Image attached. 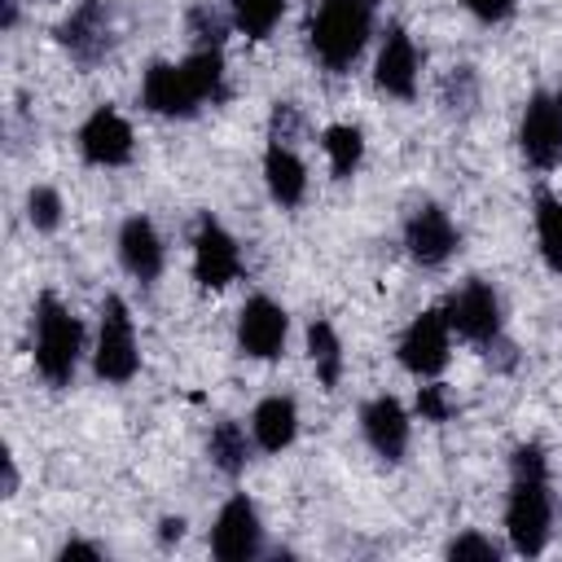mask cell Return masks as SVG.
Returning a JSON list of instances; mask_svg holds the SVG:
<instances>
[{
    "mask_svg": "<svg viewBox=\"0 0 562 562\" xmlns=\"http://www.w3.org/2000/svg\"><path fill=\"white\" fill-rule=\"evenodd\" d=\"M119 263H123L127 277H136L145 285L158 281V272L167 263V246H162V237H158L149 215H127L119 224Z\"/></svg>",
    "mask_w": 562,
    "mask_h": 562,
    "instance_id": "obj_17",
    "label": "cell"
},
{
    "mask_svg": "<svg viewBox=\"0 0 562 562\" xmlns=\"http://www.w3.org/2000/svg\"><path fill=\"white\" fill-rule=\"evenodd\" d=\"M158 527H162V531H158V540H162V544H171V540H180V536H184V518H162Z\"/></svg>",
    "mask_w": 562,
    "mask_h": 562,
    "instance_id": "obj_32",
    "label": "cell"
},
{
    "mask_svg": "<svg viewBox=\"0 0 562 562\" xmlns=\"http://www.w3.org/2000/svg\"><path fill=\"white\" fill-rule=\"evenodd\" d=\"M496 544L487 540V536H479V531H465V536H457V540H448V558H483V562H496Z\"/></svg>",
    "mask_w": 562,
    "mask_h": 562,
    "instance_id": "obj_28",
    "label": "cell"
},
{
    "mask_svg": "<svg viewBox=\"0 0 562 562\" xmlns=\"http://www.w3.org/2000/svg\"><path fill=\"white\" fill-rule=\"evenodd\" d=\"M263 184H268V198L290 211L307 193V162L285 140H268V149H263Z\"/></svg>",
    "mask_w": 562,
    "mask_h": 562,
    "instance_id": "obj_18",
    "label": "cell"
},
{
    "mask_svg": "<svg viewBox=\"0 0 562 562\" xmlns=\"http://www.w3.org/2000/svg\"><path fill=\"white\" fill-rule=\"evenodd\" d=\"M26 220L35 233H57L61 228V193L48 184H35L26 193Z\"/></svg>",
    "mask_w": 562,
    "mask_h": 562,
    "instance_id": "obj_25",
    "label": "cell"
},
{
    "mask_svg": "<svg viewBox=\"0 0 562 562\" xmlns=\"http://www.w3.org/2000/svg\"><path fill=\"white\" fill-rule=\"evenodd\" d=\"M364 4H369V9H373V4H382V0H364Z\"/></svg>",
    "mask_w": 562,
    "mask_h": 562,
    "instance_id": "obj_34",
    "label": "cell"
},
{
    "mask_svg": "<svg viewBox=\"0 0 562 562\" xmlns=\"http://www.w3.org/2000/svg\"><path fill=\"white\" fill-rule=\"evenodd\" d=\"M79 356H83V321L53 290H44L35 299V312H31V360H35V373L48 386L61 391V386L75 382Z\"/></svg>",
    "mask_w": 562,
    "mask_h": 562,
    "instance_id": "obj_2",
    "label": "cell"
},
{
    "mask_svg": "<svg viewBox=\"0 0 562 562\" xmlns=\"http://www.w3.org/2000/svg\"><path fill=\"white\" fill-rule=\"evenodd\" d=\"M61 558H101V549L88 544V540H66L61 544Z\"/></svg>",
    "mask_w": 562,
    "mask_h": 562,
    "instance_id": "obj_31",
    "label": "cell"
},
{
    "mask_svg": "<svg viewBox=\"0 0 562 562\" xmlns=\"http://www.w3.org/2000/svg\"><path fill=\"white\" fill-rule=\"evenodd\" d=\"M285 338H290V312L268 294H250L237 312V351L250 360H277L285 351Z\"/></svg>",
    "mask_w": 562,
    "mask_h": 562,
    "instance_id": "obj_10",
    "label": "cell"
},
{
    "mask_svg": "<svg viewBox=\"0 0 562 562\" xmlns=\"http://www.w3.org/2000/svg\"><path fill=\"white\" fill-rule=\"evenodd\" d=\"M140 369V347H136V325L132 312L119 294H105L101 303V325H97V347H92V373L110 386L132 382Z\"/></svg>",
    "mask_w": 562,
    "mask_h": 562,
    "instance_id": "obj_4",
    "label": "cell"
},
{
    "mask_svg": "<svg viewBox=\"0 0 562 562\" xmlns=\"http://www.w3.org/2000/svg\"><path fill=\"white\" fill-rule=\"evenodd\" d=\"M250 443H255V435H246L233 417H224V422H215L211 435H206V457H211V465H215L220 474L237 479V474L246 470V461H250Z\"/></svg>",
    "mask_w": 562,
    "mask_h": 562,
    "instance_id": "obj_20",
    "label": "cell"
},
{
    "mask_svg": "<svg viewBox=\"0 0 562 562\" xmlns=\"http://www.w3.org/2000/svg\"><path fill=\"white\" fill-rule=\"evenodd\" d=\"M553 97H558V105H562V88H558V92H553Z\"/></svg>",
    "mask_w": 562,
    "mask_h": 562,
    "instance_id": "obj_33",
    "label": "cell"
},
{
    "mask_svg": "<svg viewBox=\"0 0 562 562\" xmlns=\"http://www.w3.org/2000/svg\"><path fill=\"white\" fill-rule=\"evenodd\" d=\"M417 75H422V53L413 44V35L404 26H386L378 61H373V83L378 92L395 97V101H413L417 92Z\"/></svg>",
    "mask_w": 562,
    "mask_h": 562,
    "instance_id": "obj_15",
    "label": "cell"
},
{
    "mask_svg": "<svg viewBox=\"0 0 562 562\" xmlns=\"http://www.w3.org/2000/svg\"><path fill=\"white\" fill-rule=\"evenodd\" d=\"M140 105L158 119H193L206 101L198 97L184 61H154L140 79Z\"/></svg>",
    "mask_w": 562,
    "mask_h": 562,
    "instance_id": "obj_14",
    "label": "cell"
},
{
    "mask_svg": "<svg viewBox=\"0 0 562 562\" xmlns=\"http://www.w3.org/2000/svg\"><path fill=\"white\" fill-rule=\"evenodd\" d=\"M307 360H312L316 382L325 391H334L342 382V342H338V334H334L329 321H312L307 325Z\"/></svg>",
    "mask_w": 562,
    "mask_h": 562,
    "instance_id": "obj_22",
    "label": "cell"
},
{
    "mask_svg": "<svg viewBox=\"0 0 562 562\" xmlns=\"http://www.w3.org/2000/svg\"><path fill=\"white\" fill-rule=\"evenodd\" d=\"M404 246H408V259L422 263V268H443L457 246H461V228L452 224V215L439 206V202H422L408 220H404Z\"/></svg>",
    "mask_w": 562,
    "mask_h": 562,
    "instance_id": "obj_11",
    "label": "cell"
},
{
    "mask_svg": "<svg viewBox=\"0 0 562 562\" xmlns=\"http://www.w3.org/2000/svg\"><path fill=\"white\" fill-rule=\"evenodd\" d=\"M443 316H448V329H452L457 338H465V342H474V347H483V351L501 338V299H496V290H492L487 281H479V277L461 281V285L448 294Z\"/></svg>",
    "mask_w": 562,
    "mask_h": 562,
    "instance_id": "obj_7",
    "label": "cell"
},
{
    "mask_svg": "<svg viewBox=\"0 0 562 562\" xmlns=\"http://www.w3.org/2000/svg\"><path fill=\"white\" fill-rule=\"evenodd\" d=\"M228 13L246 40H268L285 18V0H228Z\"/></svg>",
    "mask_w": 562,
    "mask_h": 562,
    "instance_id": "obj_24",
    "label": "cell"
},
{
    "mask_svg": "<svg viewBox=\"0 0 562 562\" xmlns=\"http://www.w3.org/2000/svg\"><path fill=\"white\" fill-rule=\"evenodd\" d=\"M505 531L514 553L536 558L553 531V496H549V457L544 448L518 443L509 452V496H505Z\"/></svg>",
    "mask_w": 562,
    "mask_h": 562,
    "instance_id": "obj_1",
    "label": "cell"
},
{
    "mask_svg": "<svg viewBox=\"0 0 562 562\" xmlns=\"http://www.w3.org/2000/svg\"><path fill=\"white\" fill-rule=\"evenodd\" d=\"M259 544H263V522H259L255 501L246 492L228 496L211 522V553L220 562H246L259 553Z\"/></svg>",
    "mask_w": 562,
    "mask_h": 562,
    "instance_id": "obj_12",
    "label": "cell"
},
{
    "mask_svg": "<svg viewBox=\"0 0 562 562\" xmlns=\"http://www.w3.org/2000/svg\"><path fill=\"white\" fill-rule=\"evenodd\" d=\"M321 149H325V158H329L334 180H351L356 167L364 162V132H360L356 123H329V127L321 132Z\"/></svg>",
    "mask_w": 562,
    "mask_h": 562,
    "instance_id": "obj_21",
    "label": "cell"
},
{
    "mask_svg": "<svg viewBox=\"0 0 562 562\" xmlns=\"http://www.w3.org/2000/svg\"><path fill=\"white\" fill-rule=\"evenodd\" d=\"M457 101H461V110L474 105V70L470 66H457V75H448V83H443V105L457 110Z\"/></svg>",
    "mask_w": 562,
    "mask_h": 562,
    "instance_id": "obj_29",
    "label": "cell"
},
{
    "mask_svg": "<svg viewBox=\"0 0 562 562\" xmlns=\"http://www.w3.org/2000/svg\"><path fill=\"white\" fill-rule=\"evenodd\" d=\"M373 35V9L364 0H316L307 22V44L316 61L334 75L351 70Z\"/></svg>",
    "mask_w": 562,
    "mask_h": 562,
    "instance_id": "obj_3",
    "label": "cell"
},
{
    "mask_svg": "<svg viewBox=\"0 0 562 562\" xmlns=\"http://www.w3.org/2000/svg\"><path fill=\"white\" fill-rule=\"evenodd\" d=\"M448 356H452V329H448L443 307H426V312H417V316L404 325L400 342H395V360H400V369L413 373L417 382L439 378V373L448 369Z\"/></svg>",
    "mask_w": 562,
    "mask_h": 562,
    "instance_id": "obj_6",
    "label": "cell"
},
{
    "mask_svg": "<svg viewBox=\"0 0 562 562\" xmlns=\"http://www.w3.org/2000/svg\"><path fill=\"white\" fill-rule=\"evenodd\" d=\"M189 35L198 40L193 48H220L224 44V18L211 9H193L189 13Z\"/></svg>",
    "mask_w": 562,
    "mask_h": 562,
    "instance_id": "obj_27",
    "label": "cell"
},
{
    "mask_svg": "<svg viewBox=\"0 0 562 562\" xmlns=\"http://www.w3.org/2000/svg\"><path fill=\"white\" fill-rule=\"evenodd\" d=\"M452 413H457V400L448 395V386L435 382V378H426V382L417 386V417H422V422H448Z\"/></svg>",
    "mask_w": 562,
    "mask_h": 562,
    "instance_id": "obj_26",
    "label": "cell"
},
{
    "mask_svg": "<svg viewBox=\"0 0 562 562\" xmlns=\"http://www.w3.org/2000/svg\"><path fill=\"white\" fill-rule=\"evenodd\" d=\"M408 430H413V422H408V413H404V404L395 395L364 400V408H360V435H364V443L382 461H400L408 452Z\"/></svg>",
    "mask_w": 562,
    "mask_h": 562,
    "instance_id": "obj_16",
    "label": "cell"
},
{
    "mask_svg": "<svg viewBox=\"0 0 562 562\" xmlns=\"http://www.w3.org/2000/svg\"><path fill=\"white\" fill-rule=\"evenodd\" d=\"M250 435H255V448L285 452L299 435V404L290 395H263L250 413Z\"/></svg>",
    "mask_w": 562,
    "mask_h": 562,
    "instance_id": "obj_19",
    "label": "cell"
},
{
    "mask_svg": "<svg viewBox=\"0 0 562 562\" xmlns=\"http://www.w3.org/2000/svg\"><path fill=\"white\" fill-rule=\"evenodd\" d=\"M518 149L531 167L553 171L562 162V105L553 92H531L518 119Z\"/></svg>",
    "mask_w": 562,
    "mask_h": 562,
    "instance_id": "obj_9",
    "label": "cell"
},
{
    "mask_svg": "<svg viewBox=\"0 0 562 562\" xmlns=\"http://www.w3.org/2000/svg\"><path fill=\"white\" fill-rule=\"evenodd\" d=\"M237 277H241L237 237L215 215H198V224H193V281L202 290H224Z\"/></svg>",
    "mask_w": 562,
    "mask_h": 562,
    "instance_id": "obj_8",
    "label": "cell"
},
{
    "mask_svg": "<svg viewBox=\"0 0 562 562\" xmlns=\"http://www.w3.org/2000/svg\"><path fill=\"white\" fill-rule=\"evenodd\" d=\"M536 246L549 272L562 277V198L536 193Z\"/></svg>",
    "mask_w": 562,
    "mask_h": 562,
    "instance_id": "obj_23",
    "label": "cell"
},
{
    "mask_svg": "<svg viewBox=\"0 0 562 562\" xmlns=\"http://www.w3.org/2000/svg\"><path fill=\"white\" fill-rule=\"evenodd\" d=\"M465 9L479 18V22H505V18H514V9H518V0H465Z\"/></svg>",
    "mask_w": 562,
    "mask_h": 562,
    "instance_id": "obj_30",
    "label": "cell"
},
{
    "mask_svg": "<svg viewBox=\"0 0 562 562\" xmlns=\"http://www.w3.org/2000/svg\"><path fill=\"white\" fill-rule=\"evenodd\" d=\"M79 154L88 167H123L132 162V149H136V136H132V123L114 110V105H97L83 123H79Z\"/></svg>",
    "mask_w": 562,
    "mask_h": 562,
    "instance_id": "obj_13",
    "label": "cell"
},
{
    "mask_svg": "<svg viewBox=\"0 0 562 562\" xmlns=\"http://www.w3.org/2000/svg\"><path fill=\"white\" fill-rule=\"evenodd\" d=\"M57 44L70 53V61L79 66H97L110 57V48L119 44V4L114 0H79L61 26H57Z\"/></svg>",
    "mask_w": 562,
    "mask_h": 562,
    "instance_id": "obj_5",
    "label": "cell"
}]
</instances>
